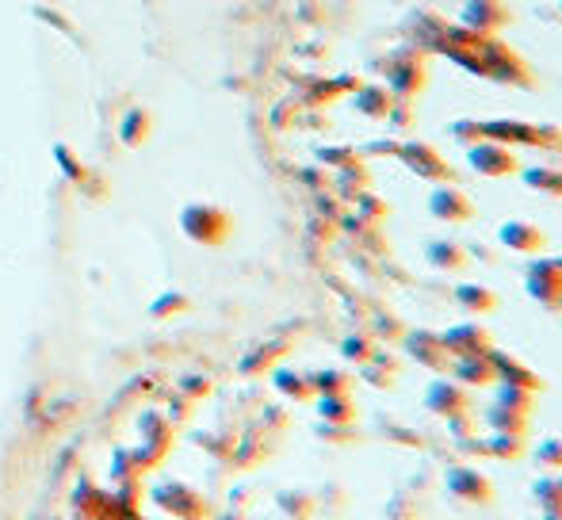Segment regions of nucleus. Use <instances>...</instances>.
I'll return each instance as SVG.
<instances>
[{
  "instance_id": "nucleus-37",
  "label": "nucleus",
  "mask_w": 562,
  "mask_h": 520,
  "mask_svg": "<svg viewBox=\"0 0 562 520\" xmlns=\"http://www.w3.org/2000/svg\"><path fill=\"white\" fill-rule=\"evenodd\" d=\"M467 257H478V260H486V264H498V253H494L490 245H467Z\"/></svg>"
},
{
  "instance_id": "nucleus-21",
  "label": "nucleus",
  "mask_w": 562,
  "mask_h": 520,
  "mask_svg": "<svg viewBox=\"0 0 562 520\" xmlns=\"http://www.w3.org/2000/svg\"><path fill=\"white\" fill-rule=\"evenodd\" d=\"M528 417H532V413L509 410V406L494 402V406L486 410V425H490L494 433H528Z\"/></svg>"
},
{
  "instance_id": "nucleus-2",
  "label": "nucleus",
  "mask_w": 562,
  "mask_h": 520,
  "mask_svg": "<svg viewBox=\"0 0 562 520\" xmlns=\"http://www.w3.org/2000/svg\"><path fill=\"white\" fill-rule=\"evenodd\" d=\"M398 161H402L417 180H429V184H455V180H459L452 165L440 157V150L429 146V142H417V138L398 142Z\"/></svg>"
},
{
  "instance_id": "nucleus-39",
  "label": "nucleus",
  "mask_w": 562,
  "mask_h": 520,
  "mask_svg": "<svg viewBox=\"0 0 562 520\" xmlns=\"http://www.w3.org/2000/svg\"><path fill=\"white\" fill-rule=\"evenodd\" d=\"M368 153H379V157H383V153H390V157H398V142H371Z\"/></svg>"
},
{
  "instance_id": "nucleus-5",
  "label": "nucleus",
  "mask_w": 562,
  "mask_h": 520,
  "mask_svg": "<svg viewBox=\"0 0 562 520\" xmlns=\"http://www.w3.org/2000/svg\"><path fill=\"white\" fill-rule=\"evenodd\" d=\"M402 348L410 352L421 368L436 371V375H448V368H452V352L444 348V337L436 329H410V333H402Z\"/></svg>"
},
{
  "instance_id": "nucleus-12",
  "label": "nucleus",
  "mask_w": 562,
  "mask_h": 520,
  "mask_svg": "<svg viewBox=\"0 0 562 520\" xmlns=\"http://www.w3.org/2000/svg\"><path fill=\"white\" fill-rule=\"evenodd\" d=\"M513 23V8L505 0H467L463 4V27L478 35H498Z\"/></svg>"
},
{
  "instance_id": "nucleus-23",
  "label": "nucleus",
  "mask_w": 562,
  "mask_h": 520,
  "mask_svg": "<svg viewBox=\"0 0 562 520\" xmlns=\"http://www.w3.org/2000/svg\"><path fill=\"white\" fill-rule=\"evenodd\" d=\"M421 498L413 494V490H394L387 501V509H383V520H421Z\"/></svg>"
},
{
  "instance_id": "nucleus-30",
  "label": "nucleus",
  "mask_w": 562,
  "mask_h": 520,
  "mask_svg": "<svg viewBox=\"0 0 562 520\" xmlns=\"http://www.w3.org/2000/svg\"><path fill=\"white\" fill-rule=\"evenodd\" d=\"M345 356L348 360H356V364H364L375 356V341H371L368 333H356V337H348L345 341Z\"/></svg>"
},
{
  "instance_id": "nucleus-3",
  "label": "nucleus",
  "mask_w": 562,
  "mask_h": 520,
  "mask_svg": "<svg viewBox=\"0 0 562 520\" xmlns=\"http://www.w3.org/2000/svg\"><path fill=\"white\" fill-rule=\"evenodd\" d=\"M429 81V69H425V50L410 46V50H398V58H390L387 65V88L398 100H413Z\"/></svg>"
},
{
  "instance_id": "nucleus-8",
  "label": "nucleus",
  "mask_w": 562,
  "mask_h": 520,
  "mask_svg": "<svg viewBox=\"0 0 562 520\" xmlns=\"http://www.w3.org/2000/svg\"><path fill=\"white\" fill-rule=\"evenodd\" d=\"M429 215L436 222H448V226H463V222L475 218V203L459 184H436L433 195H429Z\"/></svg>"
},
{
  "instance_id": "nucleus-15",
  "label": "nucleus",
  "mask_w": 562,
  "mask_h": 520,
  "mask_svg": "<svg viewBox=\"0 0 562 520\" xmlns=\"http://www.w3.org/2000/svg\"><path fill=\"white\" fill-rule=\"evenodd\" d=\"M455 303H459L463 314H471V318H486V314L498 310V295L486 283H459L455 287Z\"/></svg>"
},
{
  "instance_id": "nucleus-10",
  "label": "nucleus",
  "mask_w": 562,
  "mask_h": 520,
  "mask_svg": "<svg viewBox=\"0 0 562 520\" xmlns=\"http://www.w3.org/2000/svg\"><path fill=\"white\" fill-rule=\"evenodd\" d=\"M444 337V348L452 352V360H467V356H486L494 348V337L482 322H459L452 329L440 333Z\"/></svg>"
},
{
  "instance_id": "nucleus-19",
  "label": "nucleus",
  "mask_w": 562,
  "mask_h": 520,
  "mask_svg": "<svg viewBox=\"0 0 562 520\" xmlns=\"http://www.w3.org/2000/svg\"><path fill=\"white\" fill-rule=\"evenodd\" d=\"M356 108L364 111L368 119H387L394 108V92L387 85H364L356 92Z\"/></svg>"
},
{
  "instance_id": "nucleus-9",
  "label": "nucleus",
  "mask_w": 562,
  "mask_h": 520,
  "mask_svg": "<svg viewBox=\"0 0 562 520\" xmlns=\"http://www.w3.org/2000/svg\"><path fill=\"white\" fill-rule=\"evenodd\" d=\"M425 410L436 413V417H459V413H471L475 410V402H471V390L463 387V383H455L452 375H440L429 394H425Z\"/></svg>"
},
{
  "instance_id": "nucleus-4",
  "label": "nucleus",
  "mask_w": 562,
  "mask_h": 520,
  "mask_svg": "<svg viewBox=\"0 0 562 520\" xmlns=\"http://www.w3.org/2000/svg\"><path fill=\"white\" fill-rule=\"evenodd\" d=\"M467 161L486 180H509V176H520V169H524L517 161V153H513V146H501L494 138H482L475 146H467Z\"/></svg>"
},
{
  "instance_id": "nucleus-16",
  "label": "nucleus",
  "mask_w": 562,
  "mask_h": 520,
  "mask_svg": "<svg viewBox=\"0 0 562 520\" xmlns=\"http://www.w3.org/2000/svg\"><path fill=\"white\" fill-rule=\"evenodd\" d=\"M425 260L433 264L436 272H463V268L471 264V257H467V245H459V241H452V238L429 241Z\"/></svg>"
},
{
  "instance_id": "nucleus-36",
  "label": "nucleus",
  "mask_w": 562,
  "mask_h": 520,
  "mask_svg": "<svg viewBox=\"0 0 562 520\" xmlns=\"http://www.w3.org/2000/svg\"><path fill=\"white\" fill-rule=\"evenodd\" d=\"M322 161H333V165H352V161H356V153L352 150H322Z\"/></svg>"
},
{
  "instance_id": "nucleus-13",
  "label": "nucleus",
  "mask_w": 562,
  "mask_h": 520,
  "mask_svg": "<svg viewBox=\"0 0 562 520\" xmlns=\"http://www.w3.org/2000/svg\"><path fill=\"white\" fill-rule=\"evenodd\" d=\"M490 360H494V371H498V383H509V387L532 390V394H543L547 390V379L536 375L524 360H517L513 352H501V348H490Z\"/></svg>"
},
{
  "instance_id": "nucleus-18",
  "label": "nucleus",
  "mask_w": 562,
  "mask_h": 520,
  "mask_svg": "<svg viewBox=\"0 0 562 520\" xmlns=\"http://www.w3.org/2000/svg\"><path fill=\"white\" fill-rule=\"evenodd\" d=\"M520 180H524L532 192L562 199V169H555V165H532V169H520Z\"/></svg>"
},
{
  "instance_id": "nucleus-40",
  "label": "nucleus",
  "mask_w": 562,
  "mask_h": 520,
  "mask_svg": "<svg viewBox=\"0 0 562 520\" xmlns=\"http://www.w3.org/2000/svg\"><path fill=\"white\" fill-rule=\"evenodd\" d=\"M555 310H559V314H562V295H559V303H555Z\"/></svg>"
},
{
  "instance_id": "nucleus-28",
  "label": "nucleus",
  "mask_w": 562,
  "mask_h": 520,
  "mask_svg": "<svg viewBox=\"0 0 562 520\" xmlns=\"http://www.w3.org/2000/svg\"><path fill=\"white\" fill-rule=\"evenodd\" d=\"M448 134H452V138L459 142V146H463V150L486 138V134H482V123H478V119H455L452 127H448Z\"/></svg>"
},
{
  "instance_id": "nucleus-17",
  "label": "nucleus",
  "mask_w": 562,
  "mask_h": 520,
  "mask_svg": "<svg viewBox=\"0 0 562 520\" xmlns=\"http://www.w3.org/2000/svg\"><path fill=\"white\" fill-rule=\"evenodd\" d=\"M398 371H402L398 356H390V352H383V348H375V356L360 364V379L379 390H390L394 387V379H398Z\"/></svg>"
},
{
  "instance_id": "nucleus-7",
  "label": "nucleus",
  "mask_w": 562,
  "mask_h": 520,
  "mask_svg": "<svg viewBox=\"0 0 562 520\" xmlns=\"http://www.w3.org/2000/svg\"><path fill=\"white\" fill-rule=\"evenodd\" d=\"M547 230L540 222H528V218H509L498 226V245L509 249V253H520V257H540L547 249Z\"/></svg>"
},
{
  "instance_id": "nucleus-11",
  "label": "nucleus",
  "mask_w": 562,
  "mask_h": 520,
  "mask_svg": "<svg viewBox=\"0 0 562 520\" xmlns=\"http://www.w3.org/2000/svg\"><path fill=\"white\" fill-rule=\"evenodd\" d=\"M524 287H528V295L540 306L555 310V303H559L562 295V268L555 264V257L532 260L528 264V276H524Z\"/></svg>"
},
{
  "instance_id": "nucleus-32",
  "label": "nucleus",
  "mask_w": 562,
  "mask_h": 520,
  "mask_svg": "<svg viewBox=\"0 0 562 520\" xmlns=\"http://www.w3.org/2000/svg\"><path fill=\"white\" fill-rule=\"evenodd\" d=\"M448 433H452L455 440H463V436H475L478 433L475 413H459V417H448Z\"/></svg>"
},
{
  "instance_id": "nucleus-35",
  "label": "nucleus",
  "mask_w": 562,
  "mask_h": 520,
  "mask_svg": "<svg viewBox=\"0 0 562 520\" xmlns=\"http://www.w3.org/2000/svg\"><path fill=\"white\" fill-rule=\"evenodd\" d=\"M280 387L287 390V394H295V398H310V383H303L299 375H280Z\"/></svg>"
},
{
  "instance_id": "nucleus-6",
  "label": "nucleus",
  "mask_w": 562,
  "mask_h": 520,
  "mask_svg": "<svg viewBox=\"0 0 562 520\" xmlns=\"http://www.w3.org/2000/svg\"><path fill=\"white\" fill-rule=\"evenodd\" d=\"M444 482H448V494L467 501V505H490L494 501V482L471 463H452L444 471Z\"/></svg>"
},
{
  "instance_id": "nucleus-38",
  "label": "nucleus",
  "mask_w": 562,
  "mask_h": 520,
  "mask_svg": "<svg viewBox=\"0 0 562 520\" xmlns=\"http://www.w3.org/2000/svg\"><path fill=\"white\" fill-rule=\"evenodd\" d=\"M375 333H379V337H402L406 329H398V322H394V318H379V325H375Z\"/></svg>"
},
{
  "instance_id": "nucleus-22",
  "label": "nucleus",
  "mask_w": 562,
  "mask_h": 520,
  "mask_svg": "<svg viewBox=\"0 0 562 520\" xmlns=\"http://www.w3.org/2000/svg\"><path fill=\"white\" fill-rule=\"evenodd\" d=\"M486 455L490 459H524L528 455V444H524V433H494L486 436Z\"/></svg>"
},
{
  "instance_id": "nucleus-29",
  "label": "nucleus",
  "mask_w": 562,
  "mask_h": 520,
  "mask_svg": "<svg viewBox=\"0 0 562 520\" xmlns=\"http://www.w3.org/2000/svg\"><path fill=\"white\" fill-rule=\"evenodd\" d=\"M314 387L322 390V394H348L352 375H348V371H322V375L314 379Z\"/></svg>"
},
{
  "instance_id": "nucleus-14",
  "label": "nucleus",
  "mask_w": 562,
  "mask_h": 520,
  "mask_svg": "<svg viewBox=\"0 0 562 520\" xmlns=\"http://www.w3.org/2000/svg\"><path fill=\"white\" fill-rule=\"evenodd\" d=\"M455 383H463L467 390H482V387H498V371H494V360H490V352L486 356H467V360H452V368H448Z\"/></svg>"
},
{
  "instance_id": "nucleus-43",
  "label": "nucleus",
  "mask_w": 562,
  "mask_h": 520,
  "mask_svg": "<svg viewBox=\"0 0 562 520\" xmlns=\"http://www.w3.org/2000/svg\"><path fill=\"white\" fill-rule=\"evenodd\" d=\"M543 520H562V517H543Z\"/></svg>"
},
{
  "instance_id": "nucleus-25",
  "label": "nucleus",
  "mask_w": 562,
  "mask_h": 520,
  "mask_svg": "<svg viewBox=\"0 0 562 520\" xmlns=\"http://www.w3.org/2000/svg\"><path fill=\"white\" fill-rule=\"evenodd\" d=\"M532 459L543 471H562V436H543L540 444L532 448Z\"/></svg>"
},
{
  "instance_id": "nucleus-42",
  "label": "nucleus",
  "mask_w": 562,
  "mask_h": 520,
  "mask_svg": "<svg viewBox=\"0 0 562 520\" xmlns=\"http://www.w3.org/2000/svg\"><path fill=\"white\" fill-rule=\"evenodd\" d=\"M528 520H543V513H540V517H528Z\"/></svg>"
},
{
  "instance_id": "nucleus-20",
  "label": "nucleus",
  "mask_w": 562,
  "mask_h": 520,
  "mask_svg": "<svg viewBox=\"0 0 562 520\" xmlns=\"http://www.w3.org/2000/svg\"><path fill=\"white\" fill-rule=\"evenodd\" d=\"M532 498L540 501L543 517H562V475H547L532 482Z\"/></svg>"
},
{
  "instance_id": "nucleus-26",
  "label": "nucleus",
  "mask_w": 562,
  "mask_h": 520,
  "mask_svg": "<svg viewBox=\"0 0 562 520\" xmlns=\"http://www.w3.org/2000/svg\"><path fill=\"white\" fill-rule=\"evenodd\" d=\"M501 406H509V410H520V413H532L536 406V394L532 390H520V387H509V383H498V398Z\"/></svg>"
},
{
  "instance_id": "nucleus-1",
  "label": "nucleus",
  "mask_w": 562,
  "mask_h": 520,
  "mask_svg": "<svg viewBox=\"0 0 562 520\" xmlns=\"http://www.w3.org/2000/svg\"><path fill=\"white\" fill-rule=\"evenodd\" d=\"M482 134L501 146H524V150L562 153V127L555 123H524V119H486Z\"/></svg>"
},
{
  "instance_id": "nucleus-34",
  "label": "nucleus",
  "mask_w": 562,
  "mask_h": 520,
  "mask_svg": "<svg viewBox=\"0 0 562 520\" xmlns=\"http://www.w3.org/2000/svg\"><path fill=\"white\" fill-rule=\"evenodd\" d=\"M318 433L329 436V440H337V444H352V440H360V433H356L352 425H329V421H325Z\"/></svg>"
},
{
  "instance_id": "nucleus-24",
  "label": "nucleus",
  "mask_w": 562,
  "mask_h": 520,
  "mask_svg": "<svg viewBox=\"0 0 562 520\" xmlns=\"http://www.w3.org/2000/svg\"><path fill=\"white\" fill-rule=\"evenodd\" d=\"M322 417L329 421V425H356L360 410L352 406V398H348V394H325V398H322Z\"/></svg>"
},
{
  "instance_id": "nucleus-41",
  "label": "nucleus",
  "mask_w": 562,
  "mask_h": 520,
  "mask_svg": "<svg viewBox=\"0 0 562 520\" xmlns=\"http://www.w3.org/2000/svg\"><path fill=\"white\" fill-rule=\"evenodd\" d=\"M555 264H559V268H562V257H555Z\"/></svg>"
},
{
  "instance_id": "nucleus-27",
  "label": "nucleus",
  "mask_w": 562,
  "mask_h": 520,
  "mask_svg": "<svg viewBox=\"0 0 562 520\" xmlns=\"http://www.w3.org/2000/svg\"><path fill=\"white\" fill-rule=\"evenodd\" d=\"M280 505H283V513L295 520L314 517V494H306V490H287L280 498Z\"/></svg>"
},
{
  "instance_id": "nucleus-31",
  "label": "nucleus",
  "mask_w": 562,
  "mask_h": 520,
  "mask_svg": "<svg viewBox=\"0 0 562 520\" xmlns=\"http://www.w3.org/2000/svg\"><path fill=\"white\" fill-rule=\"evenodd\" d=\"M387 127L390 130L413 127V100H398V96H394V108H390V115H387Z\"/></svg>"
},
{
  "instance_id": "nucleus-33",
  "label": "nucleus",
  "mask_w": 562,
  "mask_h": 520,
  "mask_svg": "<svg viewBox=\"0 0 562 520\" xmlns=\"http://www.w3.org/2000/svg\"><path fill=\"white\" fill-rule=\"evenodd\" d=\"M360 199V211H364V218H371V222H379V218H387L390 215V207L383 203V199H375V195H356Z\"/></svg>"
}]
</instances>
